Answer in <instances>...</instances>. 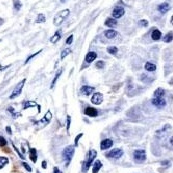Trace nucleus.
<instances>
[{
	"label": "nucleus",
	"mask_w": 173,
	"mask_h": 173,
	"mask_svg": "<svg viewBox=\"0 0 173 173\" xmlns=\"http://www.w3.org/2000/svg\"><path fill=\"white\" fill-rule=\"evenodd\" d=\"M74 152H75V147L72 145L67 146L66 148H64V150L62 151V156L64 161L66 162V165L69 164V162L71 161L73 155H74Z\"/></svg>",
	"instance_id": "nucleus-1"
},
{
	"label": "nucleus",
	"mask_w": 173,
	"mask_h": 173,
	"mask_svg": "<svg viewBox=\"0 0 173 173\" xmlns=\"http://www.w3.org/2000/svg\"><path fill=\"white\" fill-rule=\"evenodd\" d=\"M96 154H97V152L94 149H90L89 153H88V159L85 160L82 163V170H83L84 172H86L89 169L90 165L92 164V162H93V160H94L95 157H96Z\"/></svg>",
	"instance_id": "nucleus-2"
},
{
	"label": "nucleus",
	"mask_w": 173,
	"mask_h": 173,
	"mask_svg": "<svg viewBox=\"0 0 173 173\" xmlns=\"http://www.w3.org/2000/svg\"><path fill=\"white\" fill-rule=\"evenodd\" d=\"M69 9H66V10H62V11L58 12V14H56V16L54 17V20H53V23L55 26H59L66 18L68 15H69Z\"/></svg>",
	"instance_id": "nucleus-3"
},
{
	"label": "nucleus",
	"mask_w": 173,
	"mask_h": 173,
	"mask_svg": "<svg viewBox=\"0 0 173 173\" xmlns=\"http://www.w3.org/2000/svg\"><path fill=\"white\" fill-rule=\"evenodd\" d=\"M133 158L136 162H143L146 160V152L143 149H137L133 152Z\"/></svg>",
	"instance_id": "nucleus-4"
},
{
	"label": "nucleus",
	"mask_w": 173,
	"mask_h": 173,
	"mask_svg": "<svg viewBox=\"0 0 173 173\" xmlns=\"http://www.w3.org/2000/svg\"><path fill=\"white\" fill-rule=\"evenodd\" d=\"M26 82V79H23L21 82H19L18 83V85H16V87L14 88V90H13V92L11 93V95H10V99H13V98H15V97H17L18 95L21 93V90H22L23 86H24V83Z\"/></svg>",
	"instance_id": "nucleus-5"
},
{
	"label": "nucleus",
	"mask_w": 173,
	"mask_h": 173,
	"mask_svg": "<svg viewBox=\"0 0 173 173\" xmlns=\"http://www.w3.org/2000/svg\"><path fill=\"white\" fill-rule=\"evenodd\" d=\"M123 155V150L120 148H115V149H112L111 151H109L106 154V156L108 158H120Z\"/></svg>",
	"instance_id": "nucleus-6"
},
{
	"label": "nucleus",
	"mask_w": 173,
	"mask_h": 173,
	"mask_svg": "<svg viewBox=\"0 0 173 173\" xmlns=\"http://www.w3.org/2000/svg\"><path fill=\"white\" fill-rule=\"evenodd\" d=\"M102 101H103V95L101 94V93H94L93 96H92V98H91V102L95 104V105H99L102 103Z\"/></svg>",
	"instance_id": "nucleus-7"
},
{
	"label": "nucleus",
	"mask_w": 173,
	"mask_h": 173,
	"mask_svg": "<svg viewBox=\"0 0 173 173\" xmlns=\"http://www.w3.org/2000/svg\"><path fill=\"white\" fill-rule=\"evenodd\" d=\"M152 104L158 108H161V107H164L166 105V100L164 98H153Z\"/></svg>",
	"instance_id": "nucleus-8"
},
{
	"label": "nucleus",
	"mask_w": 173,
	"mask_h": 173,
	"mask_svg": "<svg viewBox=\"0 0 173 173\" xmlns=\"http://www.w3.org/2000/svg\"><path fill=\"white\" fill-rule=\"evenodd\" d=\"M84 113L87 116H90V117H96L98 115V111H97V109L94 108V107H86Z\"/></svg>",
	"instance_id": "nucleus-9"
},
{
	"label": "nucleus",
	"mask_w": 173,
	"mask_h": 173,
	"mask_svg": "<svg viewBox=\"0 0 173 173\" xmlns=\"http://www.w3.org/2000/svg\"><path fill=\"white\" fill-rule=\"evenodd\" d=\"M112 145H113V141L111 139H104L101 141L100 149L101 150H106L108 148H110Z\"/></svg>",
	"instance_id": "nucleus-10"
},
{
	"label": "nucleus",
	"mask_w": 173,
	"mask_h": 173,
	"mask_svg": "<svg viewBox=\"0 0 173 173\" xmlns=\"http://www.w3.org/2000/svg\"><path fill=\"white\" fill-rule=\"evenodd\" d=\"M112 15L114 18H120V17H122L124 15V9H123L122 7H115L114 8V10L112 12Z\"/></svg>",
	"instance_id": "nucleus-11"
},
{
	"label": "nucleus",
	"mask_w": 173,
	"mask_h": 173,
	"mask_svg": "<svg viewBox=\"0 0 173 173\" xmlns=\"http://www.w3.org/2000/svg\"><path fill=\"white\" fill-rule=\"evenodd\" d=\"M94 91V87L92 86H87V85H84L80 88V92L84 95H90L92 92Z\"/></svg>",
	"instance_id": "nucleus-12"
},
{
	"label": "nucleus",
	"mask_w": 173,
	"mask_h": 173,
	"mask_svg": "<svg viewBox=\"0 0 173 173\" xmlns=\"http://www.w3.org/2000/svg\"><path fill=\"white\" fill-rule=\"evenodd\" d=\"M96 57H97L96 52H94V51H91V52H89V53L86 55V57H85V60H86L87 63H91V62H93L95 59H96Z\"/></svg>",
	"instance_id": "nucleus-13"
},
{
	"label": "nucleus",
	"mask_w": 173,
	"mask_h": 173,
	"mask_svg": "<svg viewBox=\"0 0 173 173\" xmlns=\"http://www.w3.org/2000/svg\"><path fill=\"white\" fill-rule=\"evenodd\" d=\"M157 9L159 10V12H161V13H166V12L170 9V5L168 4V3H162V4H159L158 7H157Z\"/></svg>",
	"instance_id": "nucleus-14"
},
{
	"label": "nucleus",
	"mask_w": 173,
	"mask_h": 173,
	"mask_svg": "<svg viewBox=\"0 0 173 173\" xmlns=\"http://www.w3.org/2000/svg\"><path fill=\"white\" fill-rule=\"evenodd\" d=\"M29 158L34 163L37 161V150L35 148H31L30 149V151H29Z\"/></svg>",
	"instance_id": "nucleus-15"
},
{
	"label": "nucleus",
	"mask_w": 173,
	"mask_h": 173,
	"mask_svg": "<svg viewBox=\"0 0 173 173\" xmlns=\"http://www.w3.org/2000/svg\"><path fill=\"white\" fill-rule=\"evenodd\" d=\"M164 95H165V90L162 88H157L154 91V98H163Z\"/></svg>",
	"instance_id": "nucleus-16"
},
{
	"label": "nucleus",
	"mask_w": 173,
	"mask_h": 173,
	"mask_svg": "<svg viewBox=\"0 0 173 173\" xmlns=\"http://www.w3.org/2000/svg\"><path fill=\"white\" fill-rule=\"evenodd\" d=\"M160 37H161V32L158 29H154L152 31V33H151V38L153 40H155V41H157V40L160 39Z\"/></svg>",
	"instance_id": "nucleus-17"
},
{
	"label": "nucleus",
	"mask_w": 173,
	"mask_h": 173,
	"mask_svg": "<svg viewBox=\"0 0 173 173\" xmlns=\"http://www.w3.org/2000/svg\"><path fill=\"white\" fill-rule=\"evenodd\" d=\"M105 36H106L108 39H111V38H114L117 36V32L115 30H112V29H109V30H106L105 31Z\"/></svg>",
	"instance_id": "nucleus-18"
},
{
	"label": "nucleus",
	"mask_w": 173,
	"mask_h": 173,
	"mask_svg": "<svg viewBox=\"0 0 173 173\" xmlns=\"http://www.w3.org/2000/svg\"><path fill=\"white\" fill-rule=\"evenodd\" d=\"M102 167V163L100 160H97L94 162L93 164V167H92V172L93 173H98V171L100 170V168Z\"/></svg>",
	"instance_id": "nucleus-19"
},
{
	"label": "nucleus",
	"mask_w": 173,
	"mask_h": 173,
	"mask_svg": "<svg viewBox=\"0 0 173 173\" xmlns=\"http://www.w3.org/2000/svg\"><path fill=\"white\" fill-rule=\"evenodd\" d=\"M105 25L108 27H114L117 25V21L114 18H107L106 21H105Z\"/></svg>",
	"instance_id": "nucleus-20"
},
{
	"label": "nucleus",
	"mask_w": 173,
	"mask_h": 173,
	"mask_svg": "<svg viewBox=\"0 0 173 173\" xmlns=\"http://www.w3.org/2000/svg\"><path fill=\"white\" fill-rule=\"evenodd\" d=\"M144 67H145L146 70L149 71V72H152V71H155L156 70V65L153 64V63H151V62H146Z\"/></svg>",
	"instance_id": "nucleus-21"
},
{
	"label": "nucleus",
	"mask_w": 173,
	"mask_h": 173,
	"mask_svg": "<svg viewBox=\"0 0 173 173\" xmlns=\"http://www.w3.org/2000/svg\"><path fill=\"white\" fill-rule=\"evenodd\" d=\"M60 38H61V32L60 31H56L55 34L50 38V42L51 43H56Z\"/></svg>",
	"instance_id": "nucleus-22"
},
{
	"label": "nucleus",
	"mask_w": 173,
	"mask_h": 173,
	"mask_svg": "<svg viewBox=\"0 0 173 173\" xmlns=\"http://www.w3.org/2000/svg\"><path fill=\"white\" fill-rule=\"evenodd\" d=\"M29 106H37L38 107V112H40V105H38L37 103H35V102H33V101H27L26 103H24L23 108H24V109H27Z\"/></svg>",
	"instance_id": "nucleus-23"
},
{
	"label": "nucleus",
	"mask_w": 173,
	"mask_h": 173,
	"mask_svg": "<svg viewBox=\"0 0 173 173\" xmlns=\"http://www.w3.org/2000/svg\"><path fill=\"white\" fill-rule=\"evenodd\" d=\"M51 117H52V114H51V112L50 111H47V113L45 114L44 118H43V119H41V120H40V122H45L46 124H47V123H48L51 120Z\"/></svg>",
	"instance_id": "nucleus-24"
},
{
	"label": "nucleus",
	"mask_w": 173,
	"mask_h": 173,
	"mask_svg": "<svg viewBox=\"0 0 173 173\" xmlns=\"http://www.w3.org/2000/svg\"><path fill=\"white\" fill-rule=\"evenodd\" d=\"M8 162H9L8 158H6V157H3V156H0V169L4 167L6 164H8Z\"/></svg>",
	"instance_id": "nucleus-25"
},
{
	"label": "nucleus",
	"mask_w": 173,
	"mask_h": 173,
	"mask_svg": "<svg viewBox=\"0 0 173 173\" xmlns=\"http://www.w3.org/2000/svg\"><path fill=\"white\" fill-rule=\"evenodd\" d=\"M61 73H62V69H59V71L56 73V75H55V77H54V79H53V81H52V83H51V88H53L54 87V85H55L56 83V81H57V79L60 77V75H61Z\"/></svg>",
	"instance_id": "nucleus-26"
},
{
	"label": "nucleus",
	"mask_w": 173,
	"mask_h": 173,
	"mask_svg": "<svg viewBox=\"0 0 173 173\" xmlns=\"http://www.w3.org/2000/svg\"><path fill=\"white\" fill-rule=\"evenodd\" d=\"M107 52H108L109 54H116L118 52V48L115 47V46H109V47L107 48Z\"/></svg>",
	"instance_id": "nucleus-27"
},
{
	"label": "nucleus",
	"mask_w": 173,
	"mask_h": 173,
	"mask_svg": "<svg viewBox=\"0 0 173 173\" xmlns=\"http://www.w3.org/2000/svg\"><path fill=\"white\" fill-rule=\"evenodd\" d=\"M164 41L167 42V43L172 41V31H170V32H168V33L166 34V36L164 37Z\"/></svg>",
	"instance_id": "nucleus-28"
},
{
	"label": "nucleus",
	"mask_w": 173,
	"mask_h": 173,
	"mask_svg": "<svg viewBox=\"0 0 173 173\" xmlns=\"http://www.w3.org/2000/svg\"><path fill=\"white\" fill-rule=\"evenodd\" d=\"M141 76H142V77H141V80H142L143 82H146V83H150L151 81L153 80V78L148 79V76H149V75H145V74H142Z\"/></svg>",
	"instance_id": "nucleus-29"
},
{
	"label": "nucleus",
	"mask_w": 173,
	"mask_h": 173,
	"mask_svg": "<svg viewBox=\"0 0 173 173\" xmlns=\"http://www.w3.org/2000/svg\"><path fill=\"white\" fill-rule=\"evenodd\" d=\"M71 52V49H69V48H67V49H64V50L62 51V53H61V59H64L65 57H66L69 53Z\"/></svg>",
	"instance_id": "nucleus-30"
},
{
	"label": "nucleus",
	"mask_w": 173,
	"mask_h": 173,
	"mask_svg": "<svg viewBox=\"0 0 173 173\" xmlns=\"http://www.w3.org/2000/svg\"><path fill=\"white\" fill-rule=\"evenodd\" d=\"M41 22H45V16L43 14H39L37 19H36V23H41Z\"/></svg>",
	"instance_id": "nucleus-31"
},
{
	"label": "nucleus",
	"mask_w": 173,
	"mask_h": 173,
	"mask_svg": "<svg viewBox=\"0 0 173 173\" xmlns=\"http://www.w3.org/2000/svg\"><path fill=\"white\" fill-rule=\"evenodd\" d=\"M21 2H19V1H14V9L15 10H20V8H21Z\"/></svg>",
	"instance_id": "nucleus-32"
},
{
	"label": "nucleus",
	"mask_w": 173,
	"mask_h": 173,
	"mask_svg": "<svg viewBox=\"0 0 173 173\" xmlns=\"http://www.w3.org/2000/svg\"><path fill=\"white\" fill-rule=\"evenodd\" d=\"M40 52H42V50L38 51V52H36V53H35V54H32V55H30V56H29V57H28L27 59H26V60H25V62H24V64H26V63H28V62H29V60H30V59H31V58H34V57H35V56H36V55H38V54H39Z\"/></svg>",
	"instance_id": "nucleus-33"
},
{
	"label": "nucleus",
	"mask_w": 173,
	"mask_h": 173,
	"mask_svg": "<svg viewBox=\"0 0 173 173\" xmlns=\"http://www.w3.org/2000/svg\"><path fill=\"white\" fill-rule=\"evenodd\" d=\"M82 136H83V133H80L76 136V138H75V144H74V147H76V146L78 145V140H79V138H80V137H82Z\"/></svg>",
	"instance_id": "nucleus-34"
},
{
	"label": "nucleus",
	"mask_w": 173,
	"mask_h": 173,
	"mask_svg": "<svg viewBox=\"0 0 173 173\" xmlns=\"http://www.w3.org/2000/svg\"><path fill=\"white\" fill-rule=\"evenodd\" d=\"M6 145V140L4 137L0 136V146H5Z\"/></svg>",
	"instance_id": "nucleus-35"
},
{
	"label": "nucleus",
	"mask_w": 173,
	"mask_h": 173,
	"mask_svg": "<svg viewBox=\"0 0 173 173\" xmlns=\"http://www.w3.org/2000/svg\"><path fill=\"white\" fill-rule=\"evenodd\" d=\"M22 165H23V167H24V168H26V169H27V171H28V172H31V167H30V166L28 165V164H27V163H26V162H22Z\"/></svg>",
	"instance_id": "nucleus-36"
},
{
	"label": "nucleus",
	"mask_w": 173,
	"mask_h": 173,
	"mask_svg": "<svg viewBox=\"0 0 173 173\" xmlns=\"http://www.w3.org/2000/svg\"><path fill=\"white\" fill-rule=\"evenodd\" d=\"M104 61H98L96 63V67H98V68H103L104 67Z\"/></svg>",
	"instance_id": "nucleus-37"
},
{
	"label": "nucleus",
	"mask_w": 173,
	"mask_h": 173,
	"mask_svg": "<svg viewBox=\"0 0 173 173\" xmlns=\"http://www.w3.org/2000/svg\"><path fill=\"white\" fill-rule=\"evenodd\" d=\"M70 121H71V117H70V115H67V131H69V127H70Z\"/></svg>",
	"instance_id": "nucleus-38"
},
{
	"label": "nucleus",
	"mask_w": 173,
	"mask_h": 173,
	"mask_svg": "<svg viewBox=\"0 0 173 173\" xmlns=\"http://www.w3.org/2000/svg\"><path fill=\"white\" fill-rule=\"evenodd\" d=\"M72 41H73V35H70V36L66 39V44H71Z\"/></svg>",
	"instance_id": "nucleus-39"
},
{
	"label": "nucleus",
	"mask_w": 173,
	"mask_h": 173,
	"mask_svg": "<svg viewBox=\"0 0 173 173\" xmlns=\"http://www.w3.org/2000/svg\"><path fill=\"white\" fill-rule=\"evenodd\" d=\"M141 24H142L143 26H148V21H146V20H144V19H142V20H141Z\"/></svg>",
	"instance_id": "nucleus-40"
},
{
	"label": "nucleus",
	"mask_w": 173,
	"mask_h": 173,
	"mask_svg": "<svg viewBox=\"0 0 173 173\" xmlns=\"http://www.w3.org/2000/svg\"><path fill=\"white\" fill-rule=\"evenodd\" d=\"M6 131H7V133H8V134H11L12 133L11 128H10L9 126H7V127H6Z\"/></svg>",
	"instance_id": "nucleus-41"
},
{
	"label": "nucleus",
	"mask_w": 173,
	"mask_h": 173,
	"mask_svg": "<svg viewBox=\"0 0 173 173\" xmlns=\"http://www.w3.org/2000/svg\"><path fill=\"white\" fill-rule=\"evenodd\" d=\"M53 170H54V173H61V171H60V170H59V169H58L57 167H54V169H53Z\"/></svg>",
	"instance_id": "nucleus-42"
},
{
	"label": "nucleus",
	"mask_w": 173,
	"mask_h": 173,
	"mask_svg": "<svg viewBox=\"0 0 173 173\" xmlns=\"http://www.w3.org/2000/svg\"><path fill=\"white\" fill-rule=\"evenodd\" d=\"M42 167H43V168H46V161H43V162H42Z\"/></svg>",
	"instance_id": "nucleus-43"
},
{
	"label": "nucleus",
	"mask_w": 173,
	"mask_h": 173,
	"mask_svg": "<svg viewBox=\"0 0 173 173\" xmlns=\"http://www.w3.org/2000/svg\"><path fill=\"white\" fill-rule=\"evenodd\" d=\"M37 173H40V172H39V171H37Z\"/></svg>",
	"instance_id": "nucleus-44"
}]
</instances>
